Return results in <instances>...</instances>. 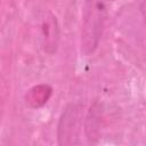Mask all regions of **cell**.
<instances>
[{"mask_svg":"<svg viewBox=\"0 0 146 146\" xmlns=\"http://www.w3.org/2000/svg\"><path fill=\"white\" fill-rule=\"evenodd\" d=\"M113 0H86L82 11L81 26V52L89 56L98 48L104 23L107 15L108 3Z\"/></svg>","mask_w":146,"mask_h":146,"instance_id":"1","label":"cell"},{"mask_svg":"<svg viewBox=\"0 0 146 146\" xmlns=\"http://www.w3.org/2000/svg\"><path fill=\"white\" fill-rule=\"evenodd\" d=\"M81 103H70L63 110L57 124V141L60 146L80 145V132L82 127Z\"/></svg>","mask_w":146,"mask_h":146,"instance_id":"2","label":"cell"},{"mask_svg":"<svg viewBox=\"0 0 146 146\" xmlns=\"http://www.w3.org/2000/svg\"><path fill=\"white\" fill-rule=\"evenodd\" d=\"M41 39L42 48L47 54H54L58 47L59 26L56 16L48 11L41 23Z\"/></svg>","mask_w":146,"mask_h":146,"instance_id":"3","label":"cell"},{"mask_svg":"<svg viewBox=\"0 0 146 146\" xmlns=\"http://www.w3.org/2000/svg\"><path fill=\"white\" fill-rule=\"evenodd\" d=\"M100 105L95 102L89 108L84 120V132L89 144H96L100 135V119L102 111Z\"/></svg>","mask_w":146,"mask_h":146,"instance_id":"4","label":"cell"},{"mask_svg":"<svg viewBox=\"0 0 146 146\" xmlns=\"http://www.w3.org/2000/svg\"><path fill=\"white\" fill-rule=\"evenodd\" d=\"M51 94L52 89L48 84L34 86L25 94V103L32 108H39L49 100Z\"/></svg>","mask_w":146,"mask_h":146,"instance_id":"5","label":"cell"}]
</instances>
